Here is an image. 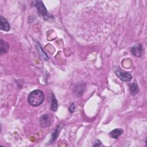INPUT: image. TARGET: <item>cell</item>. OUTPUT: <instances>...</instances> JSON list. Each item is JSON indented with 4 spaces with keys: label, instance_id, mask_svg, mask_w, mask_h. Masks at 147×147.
<instances>
[{
    "label": "cell",
    "instance_id": "1",
    "mask_svg": "<svg viewBox=\"0 0 147 147\" xmlns=\"http://www.w3.org/2000/svg\"><path fill=\"white\" fill-rule=\"evenodd\" d=\"M44 95L42 91L36 90L32 91L28 98L29 104L33 106H38L44 101Z\"/></svg>",
    "mask_w": 147,
    "mask_h": 147
},
{
    "label": "cell",
    "instance_id": "2",
    "mask_svg": "<svg viewBox=\"0 0 147 147\" xmlns=\"http://www.w3.org/2000/svg\"><path fill=\"white\" fill-rule=\"evenodd\" d=\"M53 123V117L49 114H43L40 118V124L43 128L51 126Z\"/></svg>",
    "mask_w": 147,
    "mask_h": 147
},
{
    "label": "cell",
    "instance_id": "3",
    "mask_svg": "<svg viewBox=\"0 0 147 147\" xmlns=\"http://www.w3.org/2000/svg\"><path fill=\"white\" fill-rule=\"evenodd\" d=\"M32 6L36 7L37 8V11L39 15L42 16L43 17L47 15V11L42 1H33L32 3Z\"/></svg>",
    "mask_w": 147,
    "mask_h": 147
},
{
    "label": "cell",
    "instance_id": "4",
    "mask_svg": "<svg viewBox=\"0 0 147 147\" xmlns=\"http://www.w3.org/2000/svg\"><path fill=\"white\" fill-rule=\"evenodd\" d=\"M131 53L134 56L136 57H141L143 53L142 45L141 44H137L134 45L131 48Z\"/></svg>",
    "mask_w": 147,
    "mask_h": 147
},
{
    "label": "cell",
    "instance_id": "5",
    "mask_svg": "<svg viewBox=\"0 0 147 147\" xmlns=\"http://www.w3.org/2000/svg\"><path fill=\"white\" fill-rule=\"evenodd\" d=\"M117 75L120 78L121 80L124 82H130L132 80V75L126 72H122L121 71H116Z\"/></svg>",
    "mask_w": 147,
    "mask_h": 147
},
{
    "label": "cell",
    "instance_id": "6",
    "mask_svg": "<svg viewBox=\"0 0 147 147\" xmlns=\"http://www.w3.org/2000/svg\"><path fill=\"white\" fill-rule=\"evenodd\" d=\"M0 28H1V30L7 32L9 31L11 29L8 21L2 16L0 17Z\"/></svg>",
    "mask_w": 147,
    "mask_h": 147
},
{
    "label": "cell",
    "instance_id": "7",
    "mask_svg": "<svg viewBox=\"0 0 147 147\" xmlns=\"http://www.w3.org/2000/svg\"><path fill=\"white\" fill-rule=\"evenodd\" d=\"M9 48V44L3 39H1V43H0V53H1V54L2 55L8 53Z\"/></svg>",
    "mask_w": 147,
    "mask_h": 147
},
{
    "label": "cell",
    "instance_id": "8",
    "mask_svg": "<svg viewBox=\"0 0 147 147\" xmlns=\"http://www.w3.org/2000/svg\"><path fill=\"white\" fill-rule=\"evenodd\" d=\"M58 101L54 94H52L51 96V109L54 112H56L58 109Z\"/></svg>",
    "mask_w": 147,
    "mask_h": 147
},
{
    "label": "cell",
    "instance_id": "9",
    "mask_svg": "<svg viewBox=\"0 0 147 147\" xmlns=\"http://www.w3.org/2000/svg\"><path fill=\"white\" fill-rule=\"evenodd\" d=\"M123 132V130L121 129H116L110 133V135L113 138H117L122 134Z\"/></svg>",
    "mask_w": 147,
    "mask_h": 147
},
{
    "label": "cell",
    "instance_id": "10",
    "mask_svg": "<svg viewBox=\"0 0 147 147\" xmlns=\"http://www.w3.org/2000/svg\"><path fill=\"white\" fill-rule=\"evenodd\" d=\"M129 88H130V92L133 95L136 94L138 92V86L137 84L136 83L130 84Z\"/></svg>",
    "mask_w": 147,
    "mask_h": 147
},
{
    "label": "cell",
    "instance_id": "11",
    "mask_svg": "<svg viewBox=\"0 0 147 147\" xmlns=\"http://www.w3.org/2000/svg\"><path fill=\"white\" fill-rule=\"evenodd\" d=\"M58 128H57V129H56V130L53 133V136H52V142H53V141H54L56 139H57V137H58Z\"/></svg>",
    "mask_w": 147,
    "mask_h": 147
},
{
    "label": "cell",
    "instance_id": "12",
    "mask_svg": "<svg viewBox=\"0 0 147 147\" xmlns=\"http://www.w3.org/2000/svg\"><path fill=\"white\" fill-rule=\"evenodd\" d=\"M75 104H72L70 106V108H69V110L71 113H73L74 111H75Z\"/></svg>",
    "mask_w": 147,
    "mask_h": 147
},
{
    "label": "cell",
    "instance_id": "13",
    "mask_svg": "<svg viewBox=\"0 0 147 147\" xmlns=\"http://www.w3.org/2000/svg\"><path fill=\"white\" fill-rule=\"evenodd\" d=\"M101 142L99 140H96V141L95 142V144L93 146H101Z\"/></svg>",
    "mask_w": 147,
    "mask_h": 147
}]
</instances>
